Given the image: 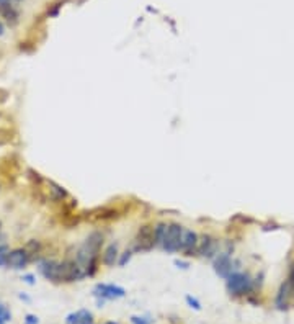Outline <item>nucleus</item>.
I'll return each instance as SVG.
<instances>
[{"label":"nucleus","mask_w":294,"mask_h":324,"mask_svg":"<svg viewBox=\"0 0 294 324\" xmlns=\"http://www.w3.org/2000/svg\"><path fill=\"white\" fill-rule=\"evenodd\" d=\"M226 286L231 295L242 297V295H247L254 288V280L250 279L249 274H244V272H232L226 279Z\"/></svg>","instance_id":"1"},{"label":"nucleus","mask_w":294,"mask_h":324,"mask_svg":"<svg viewBox=\"0 0 294 324\" xmlns=\"http://www.w3.org/2000/svg\"><path fill=\"white\" fill-rule=\"evenodd\" d=\"M183 233H185V229L181 228L180 224H176V223L169 224V229H167L165 239H163V242H162L163 251H167V252H176V251H180Z\"/></svg>","instance_id":"2"},{"label":"nucleus","mask_w":294,"mask_h":324,"mask_svg":"<svg viewBox=\"0 0 294 324\" xmlns=\"http://www.w3.org/2000/svg\"><path fill=\"white\" fill-rule=\"evenodd\" d=\"M93 295L98 298V304H103L106 300H118V298H123L126 292L123 286H118V285H106V283H98L95 286V290H93Z\"/></svg>","instance_id":"3"},{"label":"nucleus","mask_w":294,"mask_h":324,"mask_svg":"<svg viewBox=\"0 0 294 324\" xmlns=\"http://www.w3.org/2000/svg\"><path fill=\"white\" fill-rule=\"evenodd\" d=\"M156 244V228L149 226V224H144V226L139 228V231L136 234V251L141 252H149Z\"/></svg>","instance_id":"4"},{"label":"nucleus","mask_w":294,"mask_h":324,"mask_svg":"<svg viewBox=\"0 0 294 324\" xmlns=\"http://www.w3.org/2000/svg\"><path fill=\"white\" fill-rule=\"evenodd\" d=\"M39 270L48 280L53 281H62V267H60L59 262L54 260H44L41 262Z\"/></svg>","instance_id":"5"},{"label":"nucleus","mask_w":294,"mask_h":324,"mask_svg":"<svg viewBox=\"0 0 294 324\" xmlns=\"http://www.w3.org/2000/svg\"><path fill=\"white\" fill-rule=\"evenodd\" d=\"M214 272L221 277V279H227L229 275L232 274V260L229 254H217L214 257Z\"/></svg>","instance_id":"6"},{"label":"nucleus","mask_w":294,"mask_h":324,"mask_svg":"<svg viewBox=\"0 0 294 324\" xmlns=\"http://www.w3.org/2000/svg\"><path fill=\"white\" fill-rule=\"evenodd\" d=\"M26 264H28V252L25 251V249H15V251L8 252V257H7L8 267L20 270V269H23V267H26Z\"/></svg>","instance_id":"7"},{"label":"nucleus","mask_w":294,"mask_h":324,"mask_svg":"<svg viewBox=\"0 0 294 324\" xmlns=\"http://www.w3.org/2000/svg\"><path fill=\"white\" fill-rule=\"evenodd\" d=\"M101 244H103V236H101L100 233H92L90 236L87 238V241H85V244H83V247L80 249V251H83L90 257H97Z\"/></svg>","instance_id":"8"},{"label":"nucleus","mask_w":294,"mask_h":324,"mask_svg":"<svg viewBox=\"0 0 294 324\" xmlns=\"http://www.w3.org/2000/svg\"><path fill=\"white\" fill-rule=\"evenodd\" d=\"M198 252L203 257H208V259H213V257L217 256V241L213 239L211 236H204L203 241L199 242L198 246Z\"/></svg>","instance_id":"9"},{"label":"nucleus","mask_w":294,"mask_h":324,"mask_svg":"<svg viewBox=\"0 0 294 324\" xmlns=\"http://www.w3.org/2000/svg\"><path fill=\"white\" fill-rule=\"evenodd\" d=\"M67 324H93V314L88 309H78L65 318Z\"/></svg>","instance_id":"10"},{"label":"nucleus","mask_w":294,"mask_h":324,"mask_svg":"<svg viewBox=\"0 0 294 324\" xmlns=\"http://www.w3.org/2000/svg\"><path fill=\"white\" fill-rule=\"evenodd\" d=\"M291 293H294L293 292V286H291V283L286 280L284 283H281V286H279V290H278V295H276V300H274V303H276V306L279 308V309H284V308H288V300H289V295Z\"/></svg>","instance_id":"11"},{"label":"nucleus","mask_w":294,"mask_h":324,"mask_svg":"<svg viewBox=\"0 0 294 324\" xmlns=\"http://www.w3.org/2000/svg\"><path fill=\"white\" fill-rule=\"evenodd\" d=\"M195 247H198V234H196L195 231H185V233H183V238H181L180 251L191 252Z\"/></svg>","instance_id":"12"},{"label":"nucleus","mask_w":294,"mask_h":324,"mask_svg":"<svg viewBox=\"0 0 294 324\" xmlns=\"http://www.w3.org/2000/svg\"><path fill=\"white\" fill-rule=\"evenodd\" d=\"M118 259H119L118 244L113 242V244H110V246L105 249V252H103V264L111 267V265H115L116 262H118Z\"/></svg>","instance_id":"13"},{"label":"nucleus","mask_w":294,"mask_h":324,"mask_svg":"<svg viewBox=\"0 0 294 324\" xmlns=\"http://www.w3.org/2000/svg\"><path fill=\"white\" fill-rule=\"evenodd\" d=\"M0 15H2L8 23H17L18 20V12L13 8L10 3H0Z\"/></svg>","instance_id":"14"},{"label":"nucleus","mask_w":294,"mask_h":324,"mask_svg":"<svg viewBox=\"0 0 294 324\" xmlns=\"http://www.w3.org/2000/svg\"><path fill=\"white\" fill-rule=\"evenodd\" d=\"M167 229H169V226L163 224V223L157 224L156 226V244L157 246H162L163 239H165V234H167Z\"/></svg>","instance_id":"15"},{"label":"nucleus","mask_w":294,"mask_h":324,"mask_svg":"<svg viewBox=\"0 0 294 324\" xmlns=\"http://www.w3.org/2000/svg\"><path fill=\"white\" fill-rule=\"evenodd\" d=\"M12 321V313L8 311L5 304L0 303V323H10Z\"/></svg>","instance_id":"16"},{"label":"nucleus","mask_w":294,"mask_h":324,"mask_svg":"<svg viewBox=\"0 0 294 324\" xmlns=\"http://www.w3.org/2000/svg\"><path fill=\"white\" fill-rule=\"evenodd\" d=\"M186 303H188V306H190L191 309H196V311H201V303H199L196 298L191 297V295H188V297H186Z\"/></svg>","instance_id":"17"},{"label":"nucleus","mask_w":294,"mask_h":324,"mask_svg":"<svg viewBox=\"0 0 294 324\" xmlns=\"http://www.w3.org/2000/svg\"><path fill=\"white\" fill-rule=\"evenodd\" d=\"M8 247L7 246H0V265H7V257H8Z\"/></svg>","instance_id":"18"},{"label":"nucleus","mask_w":294,"mask_h":324,"mask_svg":"<svg viewBox=\"0 0 294 324\" xmlns=\"http://www.w3.org/2000/svg\"><path fill=\"white\" fill-rule=\"evenodd\" d=\"M131 324H152V321L146 316H131Z\"/></svg>","instance_id":"19"},{"label":"nucleus","mask_w":294,"mask_h":324,"mask_svg":"<svg viewBox=\"0 0 294 324\" xmlns=\"http://www.w3.org/2000/svg\"><path fill=\"white\" fill-rule=\"evenodd\" d=\"M131 256H133V252H131V251H126V252H123V254L119 256V259H118V264H119L121 267L126 265V262H129Z\"/></svg>","instance_id":"20"},{"label":"nucleus","mask_w":294,"mask_h":324,"mask_svg":"<svg viewBox=\"0 0 294 324\" xmlns=\"http://www.w3.org/2000/svg\"><path fill=\"white\" fill-rule=\"evenodd\" d=\"M25 324H39V319H38V316H35V314H26Z\"/></svg>","instance_id":"21"},{"label":"nucleus","mask_w":294,"mask_h":324,"mask_svg":"<svg viewBox=\"0 0 294 324\" xmlns=\"http://www.w3.org/2000/svg\"><path fill=\"white\" fill-rule=\"evenodd\" d=\"M288 281H289V283H291V286H293V292H294V262H293V264H291V267H289Z\"/></svg>","instance_id":"22"},{"label":"nucleus","mask_w":294,"mask_h":324,"mask_svg":"<svg viewBox=\"0 0 294 324\" xmlns=\"http://www.w3.org/2000/svg\"><path fill=\"white\" fill-rule=\"evenodd\" d=\"M23 280H25L26 283H30V285L35 283V279H33V275H25V277H23Z\"/></svg>","instance_id":"23"},{"label":"nucleus","mask_w":294,"mask_h":324,"mask_svg":"<svg viewBox=\"0 0 294 324\" xmlns=\"http://www.w3.org/2000/svg\"><path fill=\"white\" fill-rule=\"evenodd\" d=\"M176 265H178V267H181V269H186V267H188V264H185V262H180V260L176 262Z\"/></svg>","instance_id":"24"},{"label":"nucleus","mask_w":294,"mask_h":324,"mask_svg":"<svg viewBox=\"0 0 294 324\" xmlns=\"http://www.w3.org/2000/svg\"><path fill=\"white\" fill-rule=\"evenodd\" d=\"M0 35H3V25H2V22H0Z\"/></svg>","instance_id":"25"},{"label":"nucleus","mask_w":294,"mask_h":324,"mask_svg":"<svg viewBox=\"0 0 294 324\" xmlns=\"http://www.w3.org/2000/svg\"><path fill=\"white\" fill-rule=\"evenodd\" d=\"M105 324H118V323H113V321H110V323H105Z\"/></svg>","instance_id":"26"},{"label":"nucleus","mask_w":294,"mask_h":324,"mask_svg":"<svg viewBox=\"0 0 294 324\" xmlns=\"http://www.w3.org/2000/svg\"><path fill=\"white\" fill-rule=\"evenodd\" d=\"M0 324H5V323H0Z\"/></svg>","instance_id":"27"}]
</instances>
